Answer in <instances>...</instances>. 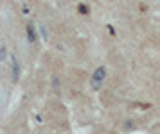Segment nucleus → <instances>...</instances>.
Segmentation results:
<instances>
[{
	"label": "nucleus",
	"instance_id": "obj_1",
	"mask_svg": "<svg viewBox=\"0 0 160 134\" xmlns=\"http://www.w3.org/2000/svg\"><path fill=\"white\" fill-rule=\"evenodd\" d=\"M106 79V66H97L96 72L92 73V79H90V86H92V89H96V91H99V89L103 88V82Z\"/></svg>",
	"mask_w": 160,
	"mask_h": 134
},
{
	"label": "nucleus",
	"instance_id": "obj_2",
	"mask_svg": "<svg viewBox=\"0 0 160 134\" xmlns=\"http://www.w3.org/2000/svg\"><path fill=\"white\" fill-rule=\"evenodd\" d=\"M25 36H27V41L31 45L38 41V32H36V27H34L33 21H27V24H25Z\"/></svg>",
	"mask_w": 160,
	"mask_h": 134
},
{
	"label": "nucleus",
	"instance_id": "obj_3",
	"mask_svg": "<svg viewBox=\"0 0 160 134\" xmlns=\"http://www.w3.org/2000/svg\"><path fill=\"white\" fill-rule=\"evenodd\" d=\"M11 79H13V82L20 81V64H18V59L14 54H11Z\"/></svg>",
	"mask_w": 160,
	"mask_h": 134
},
{
	"label": "nucleus",
	"instance_id": "obj_4",
	"mask_svg": "<svg viewBox=\"0 0 160 134\" xmlns=\"http://www.w3.org/2000/svg\"><path fill=\"white\" fill-rule=\"evenodd\" d=\"M52 88H54V91H56V93H59L61 84H59V79H58V77H52Z\"/></svg>",
	"mask_w": 160,
	"mask_h": 134
},
{
	"label": "nucleus",
	"instance_id": "obj_5",
	"mask_svg": "<svg viewBox=\"0 0 160 134\" xmlns=\"http://www.w3.org/2000/svg\"><path fill=\"white\" fill-rule=\"evenodd\" d=\"M77 11H79V14H88V13H90V9H88L86 4H79V6H77Z\"/></svg>",
	"mask_w": 160,
	"mask_h": 134
},
{
	"label": "nucleus",
	"instance_id": "obj_6",
	"mask_svg": "<svg viewBox=\"0 0 160 134\" xmlns=\"http://www.w3.org/2000/svg\"><path fill=\"white\" fill-rule=\"evenodd\" d=\"M7 57V50H6V47L2 45V47H0V61H4Z\"/></svg>",
	"mask_w": 160,
	"mask_h": 134
},
{
	"label": "nucleus",
	"instance_id": "obj_7",
	"mask_svg": "<svg viewBox=\"0 0 160 134\" xmlns=\"http://www.w3.org/2000/svg\"><path fill=\"white\" fill-rule=\"evenodd\" d=\"M38 32H40V36H41V39H47V36H49V34H47V31H45V27H43V25H41V27L38 29Z\"/></svg>",
	"mask_w": 160,
	"mask_h": 134
},
{
	"label": "nucleus",
	"instance_id": "obj_8",
	"mask_svg": "<svg viewBox=\"0 0 160 134\" xmlns=\"http://www.w3.org/2000/svg\"><path fill=\"white\" fill-rule=\"evenodd\" d=\"M108 32H110V34H111V36H115V29H113V27H111V25H108Z\"/></svg>",
	"mask_w": 160,
	"mask_h": 134
},
{
	"label": "nucleus",
	"instance_id": "obj_9",
	"mask_svg": "<svg viewBox=\"0 0 160 134\" xmlns=\"http://www.w3.org/2000/svg\"><path fill=\"white\" fill-rule=\"evenodd\" d=\"M22 11H24V14H29V7H27V6L22 7Z\"/></svg>",
	"mask_w": 160,
	"mask_h": 134
}]
</instances>
